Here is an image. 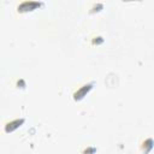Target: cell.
<instances>
[{
	"instance_id": "obj_1",
	"label": "cell",
	"mask_w": 154,
	"mask_h": 154,
	"mask_svg": "<svg viewBox=\"0 0 154 154\" xmlns=\"http://www.w3.org/2000/svg\"><path fill=\"white\" fill-rule=\"evenodd\" d=\"M89 89H90V84H88V85H84V87H83V88H82V89H81L78 93H76V94H75V97H76V99H81V97L84 95L85 90L88 91Z\"/></svg>"
}]
</instances>
